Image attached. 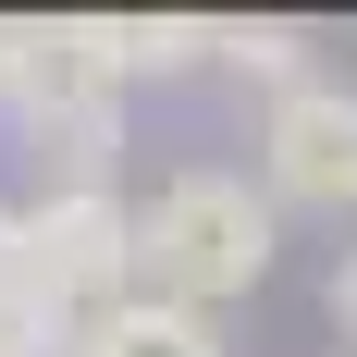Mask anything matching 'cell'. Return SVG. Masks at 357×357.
<instances>
[{"label":"cell","instance_id":"obj_2","mask_svg":"<svg viewBox=\"0 0 357 357\" xmlns=\"http://www.w3.org/2000/svg\"><path fill=\"white\" fill-rule=\"evenodd\" d=\"M123 50H111V13H50V25H13V62H0V99L25 111V136H62V123H123Z\"/></svg>","mask_w":357,"mask_h":357},{"label":"cell","instance_id":"obj_1","mask_svg":"<svg viewBox=\"0 0 357 357\" xmlns=\"http://www.w3.org/2000/svg\"><path fill=\"white\" fill-rule=\"evenodd\" d=\"M259 271H271V197H247V173H173L136 210V296H160V308L210 321Z\"/></svg>","mask_w":357,"mask_h":357},{"label":"cell","instance_id":"obj_4","mask_svg":"<svg viewBox=\"0 0 357 357\" xmlns=\"http://www.w3.org/2000/svg\"><path fill=\"white\" fill-rule=\"evenodd\" d=\"M259 160H271V197H296V210H357V86L296 74L259 123Z\"/></svg>","mask_w":357,"mask_h":357},{"label":"cell","instance_id":"obj_6","mask_svg":"<svg viewBox=\"0 0 357 357\" xmlns=\"http://www.w3.org/2000/svg\"><path fill=\"white\" fill-rule=\"evenodd\" d=\"M0 296H13V210H0Z\"/></svg>","mask_w":357,"mask_h":357},{"label":"cell","instance_id":"obj_5","mask_svg":"<svg viewBox=\"0 0 357 357\" xmlns=\"http://www.w3.org/2000/svg\"><path fill=\"white\" fill-rule=\"evenodd\" d=\"M111 357H222V333L197 321V308H160V296H136V308H123V333H111Z\"/></svg>","mask_w":357,"mask_h":357},{"label":"cell","instance_id":"obj_3","mask_svg":"<svg viewBox=\"0 0 357 357\" xmlns=\"http://www.w3.org/2000/svg\"><path fill=\"white\" fill-rule=\"evenodd\" d=\"M99 284H136V210L123 185L111 197H37L13 210V296H99Z\"/></svg>","mask_w":357,"mask_h":357},{"label":"cell","instance_id":"obj_7","mask_svg":"<svg viewBox=\"0 0 357 357\" xmlns=\"http://www.w3.org/2000/svg\"><path fill=\"white\" fill-rule=\"evenodd\" d=\"M0 62H13V25H0Z\"/></svg>","mask_w":357,"mask_h":357}]
</instances>
